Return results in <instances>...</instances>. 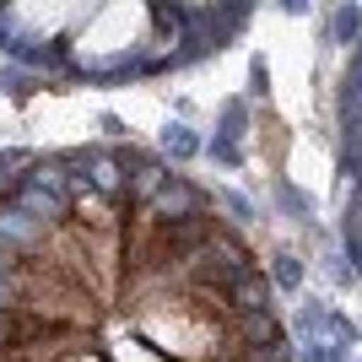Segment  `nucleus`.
Returning <instances> with one entry per match:
<instances>
[{
  "label": "nucleus",
  "instance_id": "nucleus-1",
  "mask_svg": "<svg viewBox=\"0 0 362 362\" xmlns=\"http://www.w3.org/2000/svg\"><path fill=\"white\" fill-rule=\"evenodd\" d=\"M11 206L28 211L33 222H44V227L71 216V173H65L60 157H44V163L33 157V168L11 184Z\"/></svg>",
  "mask_w": 362,
  "mask_h": 362
},
{
  "label": "nucleus",
  "instance_id": "nucleus-2",
  "mask_svg": "<svg viewBox=\"0 0 362 362\" xmlns=\"http://www.w3.org/2000/svg\"><path fill=\"white\" fill-rule=\"evenodd\" d=\"M184 265L195 276H206V281H216V287H233L238 276L255 271V265H249V249H243L238 238H227V233H211L195 255H184Z\"/></svg>",
  "mask_w": 362,
  "mask_h": 362
},
{
  "label": "nucleus",
  "instance_id": "nucleus-3",
  "mask_svg": "<svg viewBox=\"0 0 362 362\" xmlns=\"http://www.w3.org/2000/svg\"><path fill=\"white\" fill-rule=\"evenodd\" d=\"M146 216H151V222H163V227H173V222H195V216H206V195H200V189L184 179V173H168L163 189L151 195Z\"/></svg>",
  "mask_w": 362,
  "mask_h": 362
},
{
  "label": "nucleus",
  "instance_id": "nucleus-4",
  "mask_svg": "<svg viewBox=\"0 0 362 362\" xmlns=\"http://www.w3.org/2000/svg\"><path fill=\"white\" fill-rule=\"evenodd\" d=\"M71 168H81V179H87L92 195L124 200V163L114 151H81V157H71Z\"/></svg>",
  "mask_w": 362,
  "mask_h": 362
},
{
  "label": "nucleus",
  "instance_id": "nucleus-5",
  "mask_svg": "<svg viewBox=\"0 0 362 362\" xmlns=\"http://www.w3.org/2000/svg\"><path fill=\"white\" fill-rule=\"evenodd\" d=\"M38 238H44V222H33L28 211H16L11 200H0V255H11V249H33Z\"/></svg>",
  "mask_w": 362,
  "mask_h": 362
},
{
  "label": "nucleus",
  "instance_id": "nucleus-6",
  "mask_svg": "<svg viewBox=\"0 0 362 362\" xmlns=\"http://www.w3.org/2000/svg\"><path fill=\"white\" fill-rule=\"evenodd\" d=\"M227 298H233V308H238V314L249 319V314H271L276 287H271V281H265L259 271H249V276H238V281L227 287Z\"/></svg>",
  "mask_w": 362,
  "mask_h": 362
},
{
  "label": "nucleus",
  "instance_id": "nucleus-7",
  "mask_svg": "<svg viewBox=\"0 0 362 362\" xmlns=\"http://www.w3.org/2000/svg\"><path fill=\"white\" fill-rule=\"evenodd\" d=\"M243 346L255 351V357H265V351L281 346V325H276V314H249V319H243Z\"/></svg>",
  "mask_w": 362,
  "mask_h": 362
},
{
  "label": "nucleus",
  "instance_id": "nucleus-8",
  "mask_svg": "<svg viewBox=\"0 0 362 362\" xmlns=\"http://www.w3.org/2000/svg\"><path fill=\"white\" fill-rule=\"evenodd\" d=\"M163 151H168V157H179V163H189V157L200 151V141H195L189 124H168V130H163Z\"/></svg>",
  "mask_w": 362,
  "mask_h": 362
},
{
  "label": "nucleus",
  "instance_id": "nucleus-9",
  "mask_svg": "<svg viewBox=\"0 0 362 362\" xmlns=\"http://www.w3.org/2000/svg\"><path fill=\"white\" fill-rule=\"evenodd\" d=\"M330 33H335V44H357L362 38V11L357 6H341V11L330 16Z\"/></svg>",
  "mask_w": 362,
  "mask_h": 362
},
{
  "label": "nucleus",
  "instance_id": "nucleus-10",
  "mask_svg": "<svg viewBox=\"0 0 362 362\" xmlns=\"http://www.w3.org/2000/svg\"><path fill=\"white\" fill-rule=\"evenodd\" d=\"M271 287H287V292H298V287H303V265H298V259H292V255H276Z\"/></svg>",
  "mask_w": 362,
  "mask_h": 362
},
{
  "label": "nucleus",
  "instance_id": "nucleus-11",
  "mask_svg": "<svg viewBox=\"0 0 362 362\" xmlns=\"http://www.w3.org/2000/svg\"><path fill=\"white\" fill-rule=\"evenodd\" d=\"M16 168H33V157H28V151H0V184H6V189H11V184L16 179H22V173H16Z\"/></svg>",
  "mask_w": 362,
  "mask_h": 362
},
{
  "label": "nucleus",
  "instance_id": "nucleus-12",
  "mask_svg": "<svg viewBox=\"0 0 362 362\" xmlns=\"http://www.w3.org/2000/svg\"><path fill=\"white\" fill-rule=\"evenodd\" d=\"M216 206H227L233 216H255V206H249L243 195H233V189H216Z\"/></svg>",
  "mask_w": 362,
  "mask_h": 362
},
{
  "label": "nucleus",
  "instance_id": "nucleus-13",
  "mask_svg": "<svg viewBox=\"0 0 362 362\" xmlns=\"http://www.w3.org/2000/svg\"><path fill=\"white\" fill-rule=\"evenodd\" d=\"M303 362H341V357H335L330 341H308V346H303Z\"/></svg>",
  "mask_w": 362,
  "mask_h": 362
},
{
  "label": "nucleus",
  "instance_id": "nucleus-14",
  "mask_svg": "<svg viewBox=\"0 0 362 362\" xmlns=\"http://www.w3.org/2000/svg\"><path fill=\"white\" fill-rule=\"evenodd\" d=\"M11 303H16V276L0 271V314H11Z\"/></svg>",
  "mask_w": 362,
  "mask_h": 362
},
{
  "label": "nucleus",
  "instance_id": "nucleus-15",
  "mask_svg": "<svg viewBox=\"0 0 362 362\" xmlns=\"http://www.w3.org/2000/svg\"><path fill=\"white\" fill-rule=\"evenodd\" d=\"M11 330H16V325H11V314H0V351L11 346Z\"/></svg>",
  "mask_w": 362,
  "mask_h": 362
}]
</instances>
